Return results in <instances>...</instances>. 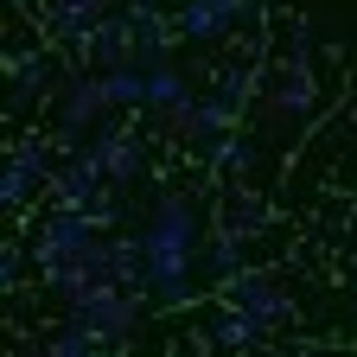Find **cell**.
<instances>
[{
	"label": "cell",
	"mask_w": 357,
	"mask_h": 357,
	"mask_svg": "<svg viewBox=\"0 0 357 357\" xmlns=\"http://www.w3.org/2000/svg\"><path fill=\"white\" fill-rule=\"evenodd\" d=\"M185 102H192L185 77H178V70H172L166 58H160V64H147V109H172V115H178Z\"/></svg>",
	"instance_id": "11"
},
{
	"label": "cell",
	"mask_w": 357,
	"mask_h": 357,
	"mask_svg": "<svg viewBox=\"0 0 357 357\" xmlns=\"http://www.w3.org/2000/svg\"><path fill=\"white\" fill-rule=\"evenodd\" d=\"M45 20L58 26V38H70V45H83L89 32H96L109 13H102V0H45Z\"/></svg>",
	"instance_id": "9"
},
{
	"label": "cell",
	"mask_w": 357,
	"mask_h": 357,
	"mask_svg": "<svg viewBox=\"0 0 357 357\" xmlns=\"http://www.w3.org/2000/svg\"><path fill=\"white\" fill-rule=\"evenodd\" d=\"M230 300L249 306L268 332H275V326H294V300H287L275 281H261V275H230Z\"/></svg>",
	"instance_id": "7"
},
{
	"label": "cell",
	"mask_w": 357,
	"mask_h": 357,
	"mask_svg": "<svg viewBox=\"0 0 357 357\" xmlns=\"http://www.w3.org/2000/svg\"><path fill=\"white\" fill-rule=\"evenodd\" d=\"M249 89H255V83H249V70H223V77H217V96L230 102V109H243V102H249Z\"/></svg>",
	"instance_id": "15"
},
{
	"label": "cell",
	"mask_w": 357,
	"mask_h": 357,
	"mask_svg": "<svg viewBox=\"0 0 357 357\" xmlns=\"http://www.w3.org/2000/svg\"><path fill=\"white\" fill-rule=\"evenodd\" d=\"M172 121H178V134H185V141H198V147H217L223 134H236V109L223 102V96H204V102L192 96Z\"/></svg>",
	"instance_id": "6"
},
{
	"label": "cell",
	"mask_w": 357,
	"mask_h": 357,
	"mask_svg": "<svg viewBox=\"0 0 357 357\" xmlns=\"http://www.w3.org/2000/svg\"><path fill=\"white\" fill-rule=\"evenodd\" d=\"M89 147H96V160H102V172H109V185H134V178H141V166H147L141 141H134L128 128H96V134H89Z\"/></svg>",
	"instance_id": "5"
},
{
	"label": "cell",
	"mask_w": 357,
	"mask_h": 357,
	"mask_svg": "<svg viewBox=\"0 0 357 357\" xmlns=\"http://www.w3.org/2000/svg\"><path fill=\"white\" fill-rule=\"evenodd\" d=\"M243 13H249V0H185L178 7V32L185 38H223V32H236Z\"/></svg>",
	"instance_id": "8"
},
{
	"label": "cell",
	"mask_w": 357,
	"mask_h": 357,
	"mask_svg": "<svg viewBox=\"0 0 357 357\" xmlns=\"http://www.w3.org/2000/svg\"><path fill=\"white\" fill-rule=\"evenodd\" d=\"M261 332H268V326L255 319L249 306H236V300L211 319V338H217V344H261Z\"/></svg>",
	"instance_id": "12"
},
{
	"label": "cell",
	"mask_w": 357,
	"mask_h": 357,
	"mask_svg": "<svg viewBox=\"0 0 357 357\" xmlns=\"http://www.w3.org/2000/svg\"><path fill=\"white\" fill-rule=\"evenodd\" d=\"M204 268H217L223 281L243 275V236H236V230H217V236H211V249H204Z\"/></svg>",
	"instance_id": "13"
},
{
	"label": "cell",
	"mask_w": 357,
	"mask_h": 357,
	"mask_svg": "<svg viewBox=\"0 0 357 357\" xmlns=\"http://www.w3.org/2000/svg\"><path fill=\"white\" fill-rule=\"evenodd\" d=\"M7 70H13V109H26L32 96H45V89H52V58H45V52H13L7 58Z\"/></svg>",
	"instance_id": "10"
},
{
	"label": "cell",
	"mask_w": 357,
	"mask_h": 357,
	"mask_svg": "<svg viewBox=\"0 0 357 357\" xmlns=\"http://www.w3.org/2000/svg\"><path fill=\"white\" fill-rule=\"evenodd\" d=\"M211 166L217 172H255V141H236V134H223L211 147Z\"/></svg>",
	"instance_id": "14"
},
{
	"label": "cell",
	"mask_w": 357,
	"mask_h": 357,
	"mask_svg": "<svg viewBox=\"0 0 357 357\" xmlns=\"http://www.w3.org/2000/svg\"><path fill=\"white\" fill-rule=\"evenodd\" d=\"M89 249H96V211H58V217L38 230V243H32L38 268L77 261V255H89Z\"/></svg>",
	"instance_id": "1"
},
{
	"label": "cell",
	"mask_w": 357,
	"mask_h": 357,
	"mask_svg": "<svg viewBox=\"0 0 357 357\" xmlns=\"http://www.w3.org/2000/svg\"><path fill=\"white\" fill-rule=\"evenodd\" d=\"M52 178H58L52 153H45L38 141H20V147H13V160H7V178H0V204L20 211V204H26V192H32V185H52Z\"/></svg>",
	"instance_id": "3"
},
{
	"label": "cell",
	"mask_w": 357,
	"mask_h": 357,
	"mask_svg": "<svg viewBox=\"0 0 357 357\" xmlns=\"http://www.w3.org/2000/svg\"><path fill=\"white\" fill-rule=\"evenodd\" d=\"M109 115V89H102V77H70L64 83V96H58V141L64 147H77L83 141V128H96Z\"/></svg>",
	"instance_id": "2"
},
{
	"label": "cell",
	"mask_w": 357,
	"mask_h": 357,
	"mask_svg": "<svg viewBox=\"0 0 357 357\" xmlns=\"http://www.w3.org/2000/svg\"><path fill=\"white\" fill-rule=\"evenodd\" d=\"M83 58H96L102 70H115V64H134V52H141V26H134V13H109L96 32H89L83 45H77Z\"/></svg>",
	"instance_id": "4"
}]
</instances>
